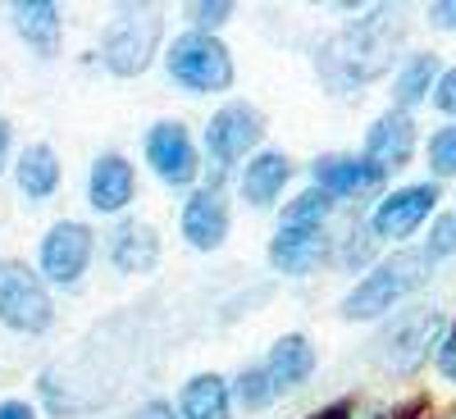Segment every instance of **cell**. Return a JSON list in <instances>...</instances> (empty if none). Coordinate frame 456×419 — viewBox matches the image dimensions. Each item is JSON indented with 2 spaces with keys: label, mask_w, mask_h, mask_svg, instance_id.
I'll use <instances>...</instances> for the list:
<instances>
[{
  "label": "cell",
  "mask_w": 456,
  "mask_h": 419,
  "mask_svg": "<svg viewBox=\"0 0 456 419\" xmlns=\"http://www.w3.org/2000/svg\"><path fill=\"white\" fill-rule=\"evenodd\" d=\"M169 78L183 83L187 92H228L233 87V60L228 46L210 32H183L169 46Z\"/></svg>",
  "instance_id": "3957f363"
},
{
  "label": "cell",
  "mask_w": 456,
  "mask_h": 419,
  "mask_svg": "<svg viewBox=\"0 0 456 419\" xmlns=\"http://www.w3.org/2000/svg\"><path fill=\"white\" fill-rule=\"evenodd\" d=\"M183 238L197 251H215L228 238V205L219 187H201V192L187 197L183 205Z\"/></svg>",
  "instance_id": "4fadbf2b"
},
{
  "label": "cell",
  "mask_w": 456,
  "mask_h": 419,
  "mask_svg": "<svg viewBox=\"0 0 456 419\" xmlns=\"http://www.w3.org/2000/svg\"><path fill=\"white\" fill-rule=\"evenodd\" d=\"M438 205V182H415L402 187L388 201H379L374 219H370V233L374 238H411L415 228L429 219V210Z\"/></svg>",
  "instance_id": "9c48e42d"
},
{
  "label": "cell",
  "mask_w": 456,
  "mask_h": 419,
  "mask_svg": "<svg viewBox=\"0 0 456 419\" xmlns=\"http://www.w3.org/2000/svg\"><path fill=\"white\" fill-rule=\"evenodd\" d=\"M443 333V315L438 310H415L406 319H397L384 337H379V365L393 369V374H415L429 360V347Z\"/></svg>",
  "instance_id": "8992f818"
},
{
  "label": "cell",
  "mask_w": 456,
  "mask_h": 419,
  "mask_svg": "<svg viewBox=\"0 0 456 419\" xmlns=\"http://www.w3.org/2000/svg\"><path fill=\"white\" fill-rule=\"evenodd\" d=\"M110 260L119 264L124 274H146V270H156V260H160V238H156V228H151V223H137V219H124L119 228H114V238H110Z\"/></svg>",
  "instance_id": "9a60e30c"
},
{
  "label": "cell",
  "mask_w": 456,
  "mask_h": 419,
  "mask_svg": "<svg viewBox=\"0 0 456 419\" xmlns=\"http://www.w3.org/2000/svg\"><path fill=\"white\" fill-rule=\"evenodd\" d=\"M425 278H429V255L425 251H397L342 296V319H379Z\"/></svg>",
  "instance_id": "7a4b0ae2"
},
{
  "label": "cell",
  "mask_w": 456,
  "mask_h": 419,
  "mask_svg": "<svg viewBox=\"0 0 456 419\" xmlns=\"http://www.w3.org/2000/svg\"><path fill=\"white\" fill-rule=\"evenodd\" d=\"M438 369L447 378H456V324H452V333L443 337V347H438Z\"/></svg>",
  "instance_id": "f546056e"
},
{
  "label": "cell",
  "mask_w": 456,
  "mask_h": 419,
  "mask_svg": "<svg viewBox=\"0 0 456 419\" xmlns=\"http://www.w3.org/2000/svg\"><path fill=\"white\" fill-rule=\"evenodd\" d=\"M146 160L160 173V182H169V187H187L201 169L197 146H192V137H187L183 124H156L151 128L146 133Z\"/></svg>",
  "instance_id": "30bf717a"
},
{
  "label": "cell",
  "mask_w": 456,
  "mask_h": 419,
  "mask_svg": "<svg viewBox=\"0 0 456 419\" xmlns=\"http://www.w3.org/2000/svg\"><path fill=\"white\" fill-rule=\"evenodd\" d=\"M288 178H292V165H288L283 150H260V156L247 160V169H242V197L265 210V205H274V197L283 192Z\"/></svg>",
  "instance_id": "d6986e66"
},
{
  "label": "cell",
  "mask_w": 456,
  "mask_h": 419,
  "mask_svg": "<svg viewBox=\"0 0 456 419\" xmlns=\"http://www.w3.org/2000/svg\"><path fill=\"white\" fill-rule=\"evenodd\" d=\"M92 228L78 223V219H64L55 223L51 233L42 238V274L60 287H73L83 274H87V264H92Z\"/></svg>",
  "instance_id": "ba28073f"
},
{
  "label": "cell",
  "mask_w": 456,
  "mask_h": 419,
  "mask_svg": "<svg viewBox=\"0 0 456 419\" xmlns=\"http://www.w3.org/2000/svg\"><path fill=\"white\" fill-rule=\"evenodd\" d=\"M306 419H352V401H333V406H324V410H315Z\"/></svg>",
  "instance_id": "836d02e7"
},
{
  "label": "cell",
  "mask_w": 456,
  "mask_h": 419,
  "mask_svg": "<svg viewBox=\"0 0 456 419\" xmlns=\"http://www.w3.org/2000/svg\"><path fill=\"white\" fill-rule=\"evenodd\" d=\"M19 187L32 197V201H46L55 187H60V165H55V150L51 146H28L19 156Z\"/></svg>",
  "instance_id": "44dd1931"
},
{
  "label": "cell",
  "mask_w": 456,
  "mask_h": 419,
  "mask_svg": "<svg viewBox=\"0 0 456 419\" xmlns=\"http://www.w3.org/2000/svg\"><path fill=\"white\" fill-rule=\"evenodd\" d=\"M160 14H151V10H128L110 23L105 32V42H101V60L110 73H119V78H137V73L151 68V60H156L160 51Z\"/></svg>",
  "instance_id": "5b68a950"
},
{
  "label": "cell",
  "mask_w": 456,
  "mask_h": 419,
  "mask_svg": "<svg viewBox=\"0 0 456 419\" xmlns=\"http://www.w3.org/2000/svg\"><path fill=\"white\" fill-rule=\"evenodd\" d=\"M133 187H137V178H133V165H128L124 156H101V160L92 165L87 192H92V205H96L101 214L124 210V205L133 201Z\"/></svg>",
  "instance_id": "e0dca14e"
},
{
  "label": "cell",
  "mask_w": 456,
  "mask_h": 419,
  "mask_svg": "<svg viewBox=\"0 0 456 419\" xmlns=\"http://www.w3.org/2000/svg\"><path fill=\"white\" fill-rule=\"evenodd\" d=\"M0 419H37L28 401H0Z\"/></svg>",
  "instance_id": "d6a6232c"
},
{
  "label": "cell",
  "mask_w": 456,
  "mask_h": 419,
  "mask_svg": "<svg viewBox=\"0 0 456 419\" xmlns=\"http://www.w3.org/2000/svg\"><path fill=\"white\" fill-rule=\"evenodd\" d=\"M228 410H233V397L219 374H197L183 388V419H228Z\"/></svg>",
  "instance_id": "ffe728a7"
},
{
  "label": "cell",
  "mask_w": 456,
  "mask_h": 419,
  "mask_svg": "<svg viewBox=\"0 0 456 419\" xmlns=\"http://www.w3.org/2000/svg\"><path fill=\"white\" fill-rule=\"evenodd\" d=\"M228 397H238V406H247V410L270 406V401H274V383H270V374H265V365H260V369H242Z\"/></svg>",
  "instance_id": "cb8c5ba5"
},
{
  "label": "cell",
  "mask_w": 456,
  "mask_h": 419,
  "mask_svg": "<svg viewBox=\"0 0 456 419\" xmlns=\"http://www.w3.org/2000/svg\"><path fill=\"white\" fill-rule=\"evenodd\" d=\"M452 251H456V214H443V219H434V228H429L425 255L438 260V255H452Z\"/></svg>",
  "instance_id": "4316f807"
},
{
  "label": "cell",
  "mask_w": 456,
  "mask_h": 419,
  "mask_svg": "<svg viewBox=\"0 0 456 419\" xmlns=\"http://www.w3.org/2000/svg\"><path fill=\"white\" fill-rule=\"evenodd\" d=\"M5 150H10V124L0 119V169H5Z\"/></svg>",
  "instance_id": "d590c367"
},
{
  "label": "cell",
  "mask_w": 456,
  "mask_h": 419,
  "mask_svg": "<svg viewBox=\"0 0 456 419\" xmlns=\"http://www.w3.org/2000/svg\"><path fill=\"white\" fill-rule=\"evenodd\" d=\"M311 173H315V187L329 192V197H361V192H374V187L388 178L384 169H374L365 156L361 160L356 156H324V160H315Z\"/></svg>",
  "instance_id": "5bb4252c"
},
{
  "label": "cell",
  "mask_w": 456,
  "mask_h": 419,
  "mask_svg": "<svg viewBox=\"0 0 456 419\" xmlns=\"http://www.w3.org/2000/svg\"><path fill=\"white\" fill-rule=\"evenodd\" d=\"M434 78H438V60H434V55H411V60L402 64V73L393 78V101H397V109L420 105V101L429 96Z\"/></svg>",
  "instance_id": "7402d4cb"
},
{
  "label": "cell",
  "mask_w": 456,
  "mask_h": 419,
  "mask_svg": "<svg viewBox=\"0 0 456 419\" xmlns=\"http://www.w3.org/2000/svg\"><path fill=\"white\" fill-rule=\"evenodd\" d=\"M429 19L438 28H456V0H438V5H429Z\"/></svg>",
  "instance_id": "4dcf8cb0"
},
{
  "label": "cell",
  "mask_w": 456,
  "mask_h": 419,
  "mask_svg": "<svg viewBox=\"0 0 456 419\" xmlns=\"http://www.w3.org/2000/svg\"><path fill=\"white\" fill-rule=\"evenodd\" d=\"M406 36V23L397 10H370L352 28H342L329 36V46L320 51V73L333 92H347L361 83H374L393 68V55Z\"/></svg>",
  "instance_id": "6da1fadb"
},
{
  "label": "cell",
  "mask_w": 456,
  "mask_h": 419,
  "mask_svg": "<svg viewBox=\"0 0 456 419\" xmlns=\"http://www.w3.org/2000/svg\"><path fill=\"white\" fill-rule=\"evenodd\" d=\"M133 419H183V415H174V406H169V401H146Z\"/></svg>",
  "instance_id": "1f68e13d"
},
{
  "label": "cell",
  "mask_w": 456,
  "mask_h": 419,
  "mask_svg": "<svg viewBox=\"0 0 456 419\" xmlns=\"http://www.w3.org/2000/svg\"><path fill=\"white\" fill-rule=\"evenodd\" d=\"M311 369H315V347H311V337H301V333L279 337L274 351H270V360H265V374H270L274 392L301 388V383L311 378Z\"/></svg>",
  "instance_id": "2e32d148"
},
{
  "label": "cell",
  "mask_w": 456,
  "mask_h": 419,
  "mask_svg": "<svg viewBox=\"0 0 456 419\" xmlns=\"http://www.w3.org/2000/svg\"><path fill=\"white\" fill-rule=\"evenodd\" d=\"M228 14H233V5H228V0H201V5H192L197 32H210V28H219Z\"/></svg>",
  "instance_id": "83f0119b"
},
{
  "label": "cell",
  "mask_w": 456,
  "mask_h": 419,
  "mask_svg": "<svg viewBox=\"0 0 456 419\" xmlns=\"http://www.w3.org/2000/svg\"><path fill=\"white\" fill-rule=\"evenodd\" d=\"M429 165L438 178H452L456 173V128H438L429 137Z\"/></svg>",
  "instance_id": "484cf974"
},
{
  "label": "cell",
  "mask_w": 456,
  "mask_h": 419,
  "mask_svg": "<svg viewBox=\"0 0 456 419\" xmlns=\"http://www.w3.org/2000/svg\"><path fill=\"white\" fill-rule=\"evenodd\" d=\"M260 137H265L260 109L247 105V101H233V105H224L215 119H210V128H206V150H210V160H215L219 169H228V165H238Z\"/></svg>",
  "instance_id": "52a82bcc"
},
{
  "label": "cell",
  "mask_w": 456,
  "mask_h": 419,
  "mask_svg": "<svg viewBox=\"0 0 456 419\" xmlns=\"http://www.w3.org/2000/svg\"><path fill=\"white\" fill-rule=\"evenodd\" d=\"M55 319L42 274L23 260H0V324L14 333H46Z\"/></svg>",
  "instance_id": "277c9868"
},
{
  "label": "cell",
  "mask_w": 456,
  "mask_h": 419,
  "mask_svg": "<svg viewBox=\"0 0 456 419\" xmlns=\"http://www.w3.org/2000/svg\"><path fill=\"white\" fill-rule=\"evenodd\" d=\"M14 28L42 60H51L60 51L64 19H60V5H51V0H23V5H14Z\"/></svg>",
  "instance_id": "ac0fdd59"
},
{
  "label": "cell",
  "mask_w": 456,
  "mask_h": 419,
  "mask_svg": "<svg viewBox=\"0 0 456 419\" xmlns=\"http://www.w3.org/2000/svg\"><path fill=\"white\" fill-rule=\"evenodd\" d=\"M434 105L456 119V68H447L443 78H438V87H434Z\"/></svg>",
  "instance_id": "f1b7e54d"
},
{
  "label": "cell",
  "mask_w": 456,
  "mask_h": 419,
  "mask_svg": "<svg viewBox=\"0 0 456 419\" xmlns=\"http://www.w3.org/2000/svg\"><path fill=\"white\" fill-rule=\"evenodd\" d=\"M425 410H429V401H425V397H411L406 406H397V410H393V419H415V415H425Z\"/></svg>",
  "instance_id": "e575fe53"
},
{
  "label": "cell",
  "mask_w": 456,
  "mask_h": 419,
  "mask_svg": "<svg viewBox=\"0 0 456 419\" xmlns=\"http://www.w3.org/2000/svg\"><path fill=\"white\" fill-rule=\"evenodd\" d=\"M329 210H333V197L320 192V187H311V192H301V197L283 210L279 228H324Z\"/></svg>",
  "instance_id": "603a6c76"
},
{
  "label": "cell",
  "mask_w": 456,
  "mask_h": 419,
  "mask_svg": "<svg viewBox=\"0 0 456 419\" xmlns=\"http://www.w3.org/2000/svg\"><path fill=\"white\" fill-rule=\"evenodd\" d=\"M415 156V119L406 109H388V114H379L374 128L365 133V160L374 169H406V160Z\"/></svg>",
  "instance_id": "8fae6325"
},
{
  "label": "cell",
  "mask_w": 456,
  "mask_h": 419,
  "mask_svg": "<svg viewBox=\"0 0 456 419\" xmlns=\"http://www.w3.org/2000/svg\"><path fill=\"white\" fill-rule=\"evenodd\" d=\"M329 260V233L324 228H279L270 242V264L279 274H311Z\"/></svg>",
  "instance_id": "7c38bea8"
},
{
  "label": "cell",
  "mask_w": 456,
  "mask_h": 419,
  "mask_svg": "<svg viewBox=\"0 0 456 419\" xmlns=\"http://www.w3.org/2000/svg\"><path fill=\"white\" fill-rule=\"evenodd\" d=\"M374 242H379V238L370 233V228H365V223H356L352 233H347V242H342L338 260L347 264V270H361V264H370V255H374Z\"/></svg>",
  "instance_id": "d4e9b609"
}]
</instances>
